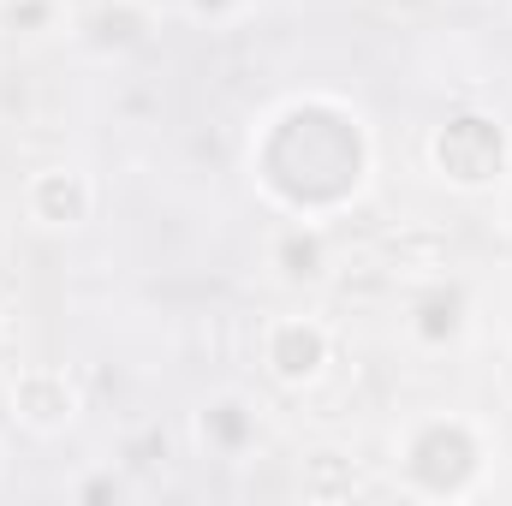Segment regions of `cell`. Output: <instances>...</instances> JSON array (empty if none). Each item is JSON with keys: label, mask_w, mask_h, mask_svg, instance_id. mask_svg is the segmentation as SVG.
Listing matches in <instances>:
<instances>
[{"label": "cell", "mask_w": 512, "mask_h": 506, "mask_svg": "<svg viewBox=\"0 0 512 506\" xmlns=\"http://www.w3.org/2000/svg\"><path fill=\"white\" fill-rule=\"evenodd\" d=\"M268 358H274V370H280L286 381H310L322 364H328V340H322V328L280 322V328H274V346H268Z\"/></svg>", "instance_id": "1"}]
</instances>
